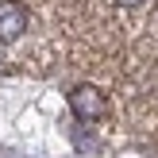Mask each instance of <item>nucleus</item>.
<instances>
[{
    "mask_svg": "<svg viewBox=\"0 0 158 158\" xmlns=\"http://www.w3.org/2000/svg\"><path fill=\"white\" fill-rule=\"evenodd\" d=\"M123 4H143V0H123Z\"/></svg>",
    "mask_w": 158,
    "mask_h": 158,
    "instance_id": "nucleus-3",
    "label": "nucleus"
},
{
    "mask_svg": "<svg viewBox=\"0 0 158 158\" xmlns=\"http://www.w3.org/2000/svg\"><path fill=\"white\" fill-rule=\"evenodd\" d=\"M27 31V8L15 0H0V43H15Z\"/></svg>",
    "mask_w": 158,
    "mask_h": 158,
    "instance_id": "nucleus-2",
    "label": "nucleus"
},
{
    "mask_svg": "<svg viewBox=\"0 0 158 158\" xmlns=\"http://www.w3.org/2000/svg\"><path fill=\"white\" fill-rule=\"evenodd\" d=\"M69 108L81 123H93L97 116H104V93H97L93 85H77L69 93Z\"/></svg>",
    "mask_w": 158,
    "mask_h": 158,
    "instance_id": "nucleus-1",
    "label": "nucleus"
}]
</instances>
